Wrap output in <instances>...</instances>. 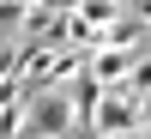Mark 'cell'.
Instances as JSON below:
<instances>
[{
  "mask_svg": "<svg viewBox=\"0 0 151 139\" xmlns=\"http://www.w3.org/2000/svg\"><path fill=\"white\" fill-rule=\"evenodd\" d=\"M139 109H145V97L133 91V85L91 91V103H85V139H115V133L145 127V121H139Z\"/></svg>",
  "mask_w": 151,
  "mask_h": 139,
  "instance_id": "obj_1",
  "label": "cell"
},
{
  "mask_svg": "<svg viewBox=\"0 0 151 139\" xmlns=\"http://www.w3.org/2000/svg\"><path fill=\"white\" fill-rule=\"evenodd\" d=\"M115 139H151V133H145V127H133V133H115Z\"/></svg>",
  "mask_w": 151,
  "mask_h": 139,
  "instance_id": "obj_2",
  "label": "cell"
}]
</instances>
